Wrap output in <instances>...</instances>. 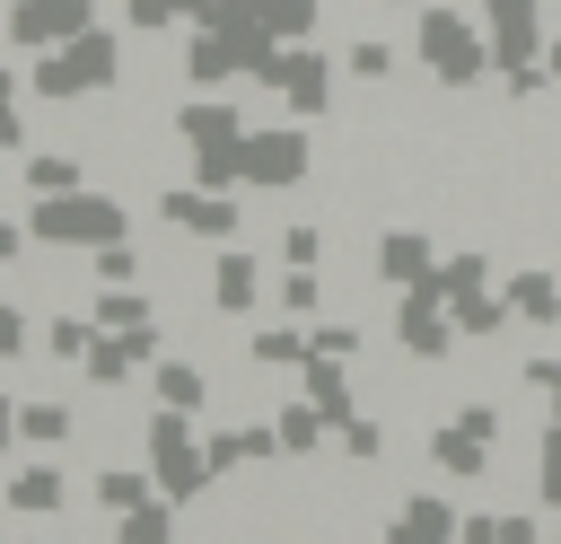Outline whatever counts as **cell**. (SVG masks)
Here are the masks:
<instances>
[{"label":"cell","mask_w":561,"mask_h":544,"mask_svg":"<svg viewBox=\"0 0 561 544\" xmlns=\"http://www.w3.org/2000/svg\"><path fill=\"white\" fill-rule=\"evenodd\" d=\"M175 132H184V158H193V184H245V114L219 97V88H193L184 97V114H175Z\"/></svg>","instance_id":"obj_1"},{"label":"cell","mask_w":561,"mask_h":544,"mask_svg":"<svg viewBox=\"0 0 561 544\" xmlns=\"http://www.w3.org/2000/svg\"><path fill=\"white\" fill-rule=\"evenodd\" d=\"M26 228H35V246H53V254H96V246L131 237V211H123L114 193L79 184V193H35V202H26Z\"/></svg>","instance_id":"obj_2"},{"label":"cell","mask_w":561,"mask_h":544,"mask_svg":"<svg viewBox=\"0 0 561 544\" xmlns=\"http://www.w3.org/2000/svg\"><path fill=\"white\" fill-rule=\"evenodd\" d=\"M412 53H421V70H430L438 88H473V79L500 70V61H491V35H482V9H473V18H465V9H421Z\"/></svg>","instance_id":"obj_3"},{"label":"cell","mask_w":561,"mask_h":544,"mask_svg":"<svg viewBox=\"0 0 561 544\" xmlns=\"http://www.w3.org/2000/svg\"><path fill=\"white\" fill-rule=\"evenodd\" d=\"M140 456H149V474H158V491L167 500H210V456H202V439H193V412H175V404H158L149 421H140Z\"/></svg>","instance_id":"obj_4"},{"label":"cell","mask_w":561,"mask_h":544,"mask_svg":"<svg viewBox=\"0 0 561 544\" xmlns=\"http://www.w3.org/2000/svg\"><path fill=\"white\" fill-rule=\"evenodd\" d=\"M26 79H35V97H61V105H70V97H96V88H114V79H123V44H114L105 26H79L70 44L35 53V70H26Z\"/></svg>","instance_id":"obj_5"},{"label":"cell","mask_w":561,"mask_h":544,"mask_svg":"<svg viewBox=\"0 0 561 544\" xmlns=\"http://www.w3.org/2000/svg\"><path fill=\"white\" fill-rule=\"evenodd\" d=\"M263 88L280 97V114L316 123V114L333 105V53H316V35H298V44H280V61H272V79H263Z\"/></svg>","instance_id":"obj_6"},{"label":"cell","mask_w":561,"mask_h":544,"mask_svg":"<svg viewBox=\"0 0 561 544\" xmlns=\"http://www.w3.org/2000/svg\"><path fill=\"white\" fill-rule=\"evenodd\" d=\"M307 167H316V140H307L298 114L272 123V132H245V184L254 193H289V184H307Z\"/></svg>","instance_id":"obj_7"},{"label":"cell","mask_w":561,"mask_h":544,"mask_svg":"<svg viewBox=\"0 0 561 544\" xmlns=\"http://www.w3.org/2000/svg\"><path fill=\"white\" fill-rule=\"evenodd\" d=\"M394 342H403L412 369H438L465 333H456V307H447L438 290H403V307H394Z\"/></svg>","instance_id":"obj_8"},{"label":"cell","mask_w":561,"mask_h":544,"mask_svg":"<svg viewBox=\"0 0 561 544\" xmlns=\"http://www.w3.org/2000/svg\"><path fill=\"white\" fill-rule=\"evenodd\" d=\"M158 219H167L175 237H210V246H228L245 211L228 202V184H175V193H158Z\"/></svg>","instance_id":"obj_9"},{"label":"cell","mask_w":561,"mask_h":544,"mask_svg":"<svg viewBox=\"0 0 561 544\" xmlns=\"http://www.w3.org/2000/svg\"><path fill=\"white\" fill-rule=\"evenodd\" d=\"M482 35H491V61H500V70L543 61V44H552L543 0H482Z\"/></svg>","instance_id":"obj_10"},{"label":"cell","mask_w":561,"mask_h":544,"mask_svg":"<svg viewBox=\"0 0 561 544\" xmlns=\"http://www.w3.org/2000/svg\"><path fill=\"white\" fill-rule=\"evenodd\" d=\"M79 26H96V0H9V44L18 53H53Z\"/></svg>","instance_id":"obj_11"},{"label":"cell","mask_w":561,"mask_h":544,"mask_svg":"<svg viewBox=\"0 0 561 544\" xmlns=\"http://www.w3.org/2000/svg\"><path fill=\"white\" fill-rule=\"evenodd\" d=\"M386 544H465V518H456L438 491H412V500L386 518Z\"/></svg>","instance_id":"obj_12"},{"label":"cell","mask_w":561,"mask_h":544,"mask_svg":"<svg viewBox=\"0 0 561 544\" xmlns=\"http://www.w3.org/2000/svg\"><path fill=\"white\" fill-rule=\"evenodd\" d=\"M237 70H245V53H237L228 26H193V35H184V79H193V88H228Z\"/></svg>","instance_id":"obj_13"},{"label":"cell","mask_w":561,"mask_h":544,"mask_svg":"<svg viewBox=\"0 0 561 544\" xmlns=\"http://www.w3.org/2000/svg\"><path fill=\"white\" fill-rule=\"evenodd\" d=\"M491 447H500V439H482V430H465V421L430 430V465H438L447 483H482V474H491Z\"/></svg>","instance_id":"obj_14"},{"label":"cell","mask_w":561,"mask_h":544,"mask_svg":"<svg viewBox=\"0 0 561 544\" xmlns=\"http://www.w3.org/2000/svg\"><path fill=\"white\" fill-rule=\"evenodd\" d=\"M430 272H438V246H430L421 228H386V237H377V281L412 290V281H430Z\"/></svg>","instance_id":"obj_15"},{"label":"cell","mask_w":561,"mask_h":544,"mask_svg":"<svg viewBox=\"0 0 561 544\" xmlns=\"http://www.w3.org/2000/svg\"><path fill=\"white\" fill-rule=\"evenodd\" d=\"M263 298V263L245 254V246H219V263H210V307L219 316H245Z\"/></svg>","instance_id":"obj_16"},{"label":"cell","mask_w":561,"mask_h":544,"mask_svg":"<svg viewBox=\"0 0 561 544\" xmlns=\"http://www.w3.org/2000/svg\"><path fill=\"white\" fill-rule=\"evenodd\" d=\"M298 386H307V404L342 430L359 404H351V360H333V351H307V369H298Z\"/></svg>","instance_id":"obj_17"},{"label":"cell","mask_w":561,"mask_h":544,"mask_svg":"<svg viewBox=\"0 0 561 544\" xmlns=\"http://www.w3.org/2000/svg\"><path fill=\"white\" fill-rule=\"evenodd\" d=\"M0 500H9L18 518H53V509H70V474H61V465H18Z\"/></svg>","instance_id":"obj_18"},{"label":"cell","mask_w":561,"mask_h":544,"mask_svg":"<svg viewBox=\"0 0 561 544\" xmlns=\"http://www.w3.org/2000/svg\"><path fill=\"white\" fill-rule=\"evenodd\" d=\"M307 351H316V325H298V316L254 325V342H245V360H254V369H307Z\"/></svg>","instance_id":"obj_19"},{"label":"cell","mask_w":561,"mask_h":544,"mask_svg":"<svg viewBox=\"0 0 561 544\" xmlns=\"http://www.w3.org/2000/svg\"><path fill=\"white\" fill-rule=\"evenodd\" d=\"M149 395L175 404V412H202V404H210V369H193V360H149Z\"/></svg>","instance_id":"obj_20"},{"label":"cell","mask_w":561,"mask_h":544,"mask_svg":"<svg viewBox=\"0 0 561 544\" xmlns=\"http://www.w3.org/2000/svg\"><path fill=\"white\" fill-rule=\"evenodd\" d=\"M447 307H456V333H465V342H482V333H508V325H517L508 290H465V298H447Z\"/></svg>","instance_id":"obj_21"},{"label":"cell","mask_w":561,"mask_h":544,"mask_svg":"<svg viewBox=\"0 0 561 544\" xmlns=\"http://www.w3.org/2000/svg\"><path fill=\"white\" fill-rule=\"evenodd\" d=\"M517 325H561V272H508Z\"/></svg>","instance_id":"obj_22"},{"label":"cell","mask_w":561,"mask_h":544,"mask_svg":"<svg viewBox=\"0 0 561 544\" xmlns=\"http://www.w3.org/2000/svg\"><path fill=\"white\" fill-rule=\"evenodd\" d=\"M175 509H184V500L149 491L140 509H123V518H114V544H175Z\"/></svg>","instance_id":"obj_23"},{"label":"cell","mask_w":561,"mask_h":544,"mask_svg":"<svg viewBox=\"0 0 561 544\" xmlns=\"http://www.w3.org/2000/svg\"><path fill=\"white\" fill-rule=\"evenodd\" d=\"M96 325H114V333L158 325V316H149V290H140V281H96Z\"/></svg>","instance_id":"obj_24"},{"label":"cell","mask_w":561,"mask_h":544,"mask_svg":"<svg viewBox=\"0 0 561 544\" xmlns=\"http://www.w3.org/2000/svg\"><path fill=\"white\" fill-rule=\"evenodd\" d=\"M79 184H88L79 149H26V193H79Z\"/></svg>","instance_id":"obj_25"},{"label":"cell","mask_w":561,"mask_h":544,"mask_svg":"<svg viewBox=\"0 0 561 544\" xmlns=\"http://www.w3.org/2000/svg\"><path fill=\"white\" fill-rule=\"evenodd\" d=\"M412 290H438V298L491 290V254H438V272H430V281H412Z\"/></svg>","instance_id":"obj_26"},{"label":"cell","mask_w":561,"mask_h":544,"mask_svg":"<svg viewBox=\"0 0 561 544\" xmlns=\"http://www.w3.org/2000/svg\"><path fill=\"white\" fill-rule=\"evenodd\" d=\"M149 491H158V474H149V456H140V465H105V474H96V500H105L114 518H123V509H140Z\"/></svg>","instance_id":"obj_27"},{"label":"cell","mask_w":561,"mask_h":544,"mask_svg":"<svg viewBox=\"0 0 561 544\" xmlns=\"http://www.w3.org/2000/svg\"><path fill=\"white\" fill-rule=\"evenodd\" d=\"M465 544H543L526 509H473L465 518Z\"/></svg>","instance_id":"obj_28"},{"label":"cell","mask_w":561,"mask_h":544,"mask_svg":"<svg viewBox=\"0 0 561 544\" xmlns=\"http://www.w3.org/2000/svg\"><path fill=\"white\" fill-rule=\"evenodd\" d=\"M272 421H280V447H289V456H316V447L333 439V421H324L316 404H280Z\"/></svg>","instance_id":"obj_29"},{"label":"cell","mask_w":561,"mask_h":544,"mask_svg":"<svg viewBox=\"0 0 561 544\" xmlns=\"http://www.w3.org/2000/svg\"><path fill=\"white\" fill-rule=\"evenodd\" d=\"M88 342H96V316H53V325H44V351H53L61 369H79Z\"/></svg>","instance_id":"obj_30"},{"label":"cell","mask_w":561,"mask_h":544,"mask_svg":"<svg viewBox=\"0 0 561 544\" xmlns=\"http://www.w3.org/2000/svg\"><path fill=\"white\" fill-rule=\"evenodd\" d=\"M18 439L61 447V439H70V404H44V395H35V404H18Z\"/></svg>","instance_id":"obj_31"},{"label":"cell","mask_w":561,"mask_h":544,"mask_svg":"<svg viewBox=\"0 0 561 544\" xmlns=\"http://www.w3.org/2000/svg\"><path fill=\"white\" fill-rule=\"evenodd\" d=\"M333 447H342L351 465H377V456H386V421H377V412H351V421L333 430Z\"/></svg>","instance_id":"obj_32"},{"label":"cell","mask_w":561,"mask_h":544,"mask_svg":"<svg viewBox=\"0 0 561 544\" xmlns=\"http://www.w3.org/2000/svg\"><path fill=\"white\" fill-rule=\"evenodd\" d=\"M316 307H324L316 263H289V272H280V316H316Z\"/></svg>","instance_id":"obj_33"},{"label":"cell","mask_w":561,"mask_h":544,"mask_svg":"<svg viewBox=\"0 0 561 544\" xmlns=\"http://www.w3.org/2000/svg\"><path fill=\"white\" fill-rule=\"evenodd\" d=\"M88 281H140V254H131V237L96 246V254H88Z\"/></svg>","instance_id":"obj_34"},{"label":"cell","mask_w":561,"mask_h":544,"mask_svg":"<svg viewBox=\"0 0 561 544\" xmlns=\"http://www.w3.org/2000/svg\"><path fill=\"white\" fill-rule=\"evenodd\" d=\"M123 26L131 35H167V26H184V9L175 0H123Z\"/></svg>","instance_id":"obj_35"},{"label":"cell","mask_w":561,"mask_h":544,"mask_svg":"<svg viewBox=\"0 0 561 544\" xmlns=\"http://www.w3.org/2000/svg\"><path fill=\"white\" fill-rule=\"evenodd\" d=\"M535 500L561 518V421H543V474H535Z\"/></svg>","instance_id":"obj_36"},{"label":"cell","mask_w":561,"mask_h":544,"mask_svg":"<svg viewBox=\"0 0 561 544\" xmlns=\"http://www.w3.org/2000/svg\"><path fill=\"white\" fill-rule=\"evenodd\" d=\"M342 61H351V79H394V44H377V35H359Z\"/></svg>","instance_id":"obj_37"},{"label":"cell","mask_w":561,"mask_h":544,"mask_svg":"<svg viewBox=\"0 0 561 544\" xmlns=\"http://www.w3.org/2000/svg\"><path fill=\"white\" fill-rule=\"evenodd\" d=\"M316 351H333V360H359V325H351V316H324V325H316Z\"/></svg>","instance_id":"obj_38"},{"label":"cell","mask_w":561,"mask_h":544,"mask_svg":"<svg viewBox=\"0 0 561 544\" xmlns=\"http://www.w3.org/2000/svg\"><path fill=\"white\" fill-rule=\"evenodd\" d=\"M26 333H35V325H26V316L0 298V369H9V360H26Z\"/></svg>","instance_id":"obj_39"},{"label":"cell","mask_w":561,"mask_h":544,"mask_svg":"<svg viewBox=\"0 0 561 544\" xmlns=\"http://www.w3.org/2000/svg\"><path fill=\"white\" fill-rule=\"evenodd\" d=\"M26 149V114H18V97H0V158H18Z\"/></svg>","instance_id":"obj_40"},{"label":"cell","mask_w":561,"mask_h":544,"mask_svg":"<svg viewBox=\"0 0 561 544\" xmlns=\"http://www.w3.org/2000/svg\"><path fill=\"white\" fill-rule=\"evenodd\" d=\"M316 254H324L316 228H289V237H280V263H316Z\"/></svg>","instance_id":"obj_41"},{"label":"cell","mask_w":561,"mask_h":544,"mask_svg":"<svg viewBox=\"0 0 561 544\" xmlns=\"http://www.w3.org/2000/svg\"><path fill=\"white\" fill-rule=\"evenodd\" d=\"M526 386L552 395V386H561V351H526Z\"/></svg>","instance_id":"obj_42"},{"label":"cell","mask_w":561,"mask_h":544,"mask_svg":"<svg viewBox=\"0 0 561 544\" xmlns=\"http://www.w3.org/2000/svg\"><path fill=\"white\" fill-rule=\"evenodd\" d=\"M26 246H35V228H26V219H0V263H18Z\"/></svg>","instance_id":"obj_43"},{"label":"cell","mask_w":561,"mask_h":544,"mask_svg":"<svg viewBox=\"0 0 561 544\" xmlns=\"http://www.w3.org/2000/svg\"><path fill=\"white\" fill-rule=\"evenodd\" d=\"M456 421H465V430H482V439H500V412H491V404H456Z\"/></svg>","instance_id":"obj_44"},{"label":"cell","mask_w":561,"mask_h":544,"mask_svg":"<svg viewBox=\"0 0 561 544\" xmlns=\"http://www.w3.org/2000/svg\"><path fill=\"white\" fill-rule=\"evenodd\" d=\"M9 439H18V404L0 395V447H9Z\"/></svg>","instance_id":"obj_45"},{"label":"cell","mask_w":561,"mask_h":544,"mask_svg":"<svg viewBox=\"0 0 561 544\" xmlns=\"http://www.w3.org/2000/svg\"><path fill=\"white\" fill-rule=\"evenodd\" d=\"M0 97H18V61H0Z\"/></svg>","instance_id":"obj_46"},{"label":"cell","mask_w":561,"mask_h":544,"mask_svg":"<svg viewBox=\"0 0 561 544\" xmlns=\"http://www.w3.org/2000/svg\"><path fill=\"white\" fill-rule=\"evenodd\" d=\"M543 70H552V79H561V35H552V44H543Z\"/></svg>","instance_id":"obj_47"},{"label":"cell","mask_w":561,"mask_h":544,"mask_svg":"<svg viewBox=\"0 0 561 544\" xmlns=\"http://www.w3.org/2000/svg\"><path fill=\"white\" fill-rule=\"evenodd\" d=\"M543 404H552V421H561V386H552V395H543Z\"/></svg>","instance_id":"obj_48"},{"label":"cell","mask_w":561,"mask_h":544,"mask_svg":"<svg viewBox=\"0 0 561 544\" xmlns=\"http://www.w3.org/2000/svg\"><path fill=\"white\" fill-rule=\"evenodd\" d=\"M26 544H53V535H26Z\"/></svg>","instance_id":"obj_49"},{"label":"cell","mask_w":561,"mask_h":544,"mask_svg":"<svg viewBox=\"0 0 561 544\" xmlns=\"http://www.w3.org/2000/svg\"><path fill=\"white\" fill-rule=\"evenodd\" d=\"M394 9H412V0H394Z\"/></svg>","instance_id":"obj_50"},{"label":"cell","mask_w":561,"mask_h":544,"mask_svg":"<svg viewBox=\"0 0 561 544\" xmlns=\"http://www.w3.org/2000/svg\"><path fill=\"white\" fill-rule=\"evenodd\" d=\"M0 272H9V263H0Z\"/></svg>","instance_id":"obj_51"}]
</instances>
